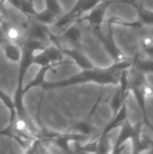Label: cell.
Instances as JSON below:
<instances>
[{"instance_id": "obj_3", "label": "cell", "mask_w": 153, "mask_h": 154, "mask_svg": "<svg viewBox=\"0 0 153 154\" xmlns=\"http://www.w3.org/2000/svg\"><path fill=\"white\" fill-rule=\"evenodd\" d=\"M93 31H94L95 35L101 42L104 48L110 54V56L112 57V59L114 60L115 62H120V61L124 60L122 52L120 51V50L118 49V47L116 46V44H115V42L114 41L113 32H112V25L108 24V33L106 35H105L102 32L101 27L94 28Z\"/></svg>"}, {"instance_id": "obj_17", "label": "cell", "mask_w": 153, "mask_h": 154, "mask_svg": "<svg viewBox=\"0 0 153 154\" xmlns=\"http://www.w3.org/2000/svg\"><path fill=\"white\" fill-rule=\"evenodd\" d=\"M4 22V19H3V14H0V23H2Z\"/></svg>"}, {"instance_id": "obj_8", "label": "cell", "mask_w": 153, "mask_h": 154, "mask_svg": "<svg viewBox=\"0 0 153 154\" xmlns=\"http://www.w3.org/2000/svg\"><path fill=\"white\" fill-rule=\"evenodd\" d=\"M3 26H4V30H5V38L7 41L21 44V42L24 40V38H25L24 31H23L20 27H18L16 25H13V24L5 25L4 22H3Z\"/></svg>"}, {"instance_id": "obj_4", "label": "cell", "mask_w": 153, "mask_h": 154, "mask_svg": "<svg viewBox=\"0 0 153 154\" xmlns=\"http://www.w3.org/2000/svg\"><path fill=\"white\" fill-rule=\"evenodd\" d=\"M30 19L24 24V36L25 38L36 39L42 41L46 43H49V26L42 24L37 21H35L32 17H29Z\"/></svg>"}, {"instance_id": "obj_9", "label": "cell", "mask_w": 153, "mask_h": 154, "mask_svg": "<svg viewBox=\"0 0 153 154\" xmlns=\"http://www.w3.org/2000/svg\"><path fill=\"white\" fill-rule=\"evenodd\" d=\"M62 37L71 44L78 45L81 42L82 32L75 23H72L62 30Z\"/></svg>"}, {"instance_id": "obj_11", "label": "cell", "mask_w": 153, "mask_h": 154, "mask_svg": "<svg viewBox=\"0 0 153 154\" xmlns=\"http://www.w3.org/2000/svg\"><path fill=\"white\" fill-rule=\"evenodd\" d=\"M35 21L42 23V24H45L47 26H51L53 24V23L58 19V17L56 15H54L51 12H50L49 10L45 9L41 12H38L33 15L32 16Z\"/></svg>"}, {"instance_id": "obj_15", "label": "cell", "mask_w": 153, "mask_h": 154, "mask_svg": "<svg viewBox=\"0 0 153 154\" xmlns=\"http://www.w3.org/2000/svg\"><path fill=\"white\" fill-rule=\"evenodd\" d=\"M46 8L50 12H51L57 17H60L62 14V7L59 2V0H45Z\"/></svg>"}, {"instance_id": "obj_12", "label": "cell", "mask_w": 153, "mask_h": 154, "mask_svg": "<svg viewBox=\"0 0 153 154\" xmlns=\"http://www.w3.org/2000/svg\"><path fill=\"white\" fill-rule=\"evenodd\" d=\"M34 3V0H20L17 9L20 10L26 16L32 17L37 13Z\"/></svg>"}, {"instance_id": "obj_16", "label": "cell", "mask_w": 153, "mask_h": 154, "mask_svg": "<svg viewBox=\"0 0 153 154\" xmlns=\"http://www.w3.org/2000/svg\"><path fill=\"white\" fill-rule=\"evenodd\" d=\"M6 40L5 38V30H4V26H3V23H0V44L5 42Z\"/></svg>"}, {"instance_id": "obj_7", "label": "cell", "mask_w": 153, "mask_h": 154, "mask_svg": "<svg viewBox=\"0 0 153 154\" xmlns=\"http://www.w3.org/2000/svg\"><path fill=\"white\" fill-rule=\"evenodd\" d=\"M59 65L58 64H51V65H49V66H44V67H41L39 71L36 73L35 77L25 86L23 87V93L26 94L29 90L32 89L33 88H36V87H41L45 82V78H46V75L47 73L54 69L55 67H58Z\"/></svg>"}, {"instance_id": "obj_13", "label": "cell", "mask_w": 153, "mask_h": 154, "mask_svg": "<svg viewBox=\"0 0 153 154\" xmlns=\"http://www.w3.org/2000/svg\"><path fill=\"white\" fill-rule=\"evenodd\" d=\"M0 100L5 106V107L9 109V111H10V120H13L16 116V111H15V107H14L13 98H11L5 92H4L2 89H0Z\"/></svg>"}, {"instance_id": "obj_6", "label": "cell", "mask_w": 153, "mask_h": 154, "mask_svg": "<svg viewBox=\"0 0 153 154\" xmlns=\"http://www.w3.org/2000/svg\"><path fill=\"white\" fill-rule=\"evenodd\" d=\"M3 48L5 58L11 62L19 63L23 54V48L20 43L5 40L0 44Z\"/></svg>"}, {"instance_id": "obj_14", "label": "cell", "mask_w": 153, "mask_h": 154, "mask_svg": "<svg viewBox=\"0 0 153 154\" xmlns=\"http://www.w3.org/2000/svg\"><path fill=\"white\" fill-rule=\"evenodd\" d=\"M52 63L50 62L48 58L46 57L45 53L43 52V50L36 51L33 55L32 58V65H36L38 67H44V66H49L51 65ZM60 66V65H59Z\"/></svg>"}, {"instance_id": "obj_10", "label": "cell", "mask_w": 153, "mask_h": 154, "mask_svg": "<svg viewBox=\"0 0 153 154\" xmlns=\"http://www.w3.org/2000/svg\"><path fill=\"white\" fill-rule=\"evenodd\" d=\"M69 131H72V132H75V133H78L87 138L90 139L91 135L93 134H95V127L92 125L91 122H90V118H88L87 120H85V121H81V122H78L75 125H73L70 128H69Z\"/></svg>"}, {"instance_id": "obj_5", "label": "cell", "mask_w": 153, "mask_h": 154, "mask_svg": "<svg viewBox=\"0 0 153 154\" xmlns=\"http://www.w3.org/2000/svg\"><path fill=\"white\" fill-rule=\"evenodd\" d=\"M60 49L64 55L69 57L72 60V62L75 63L78 67H79L81 69H88L94 68V64L91 62V60L81 51H79L78 49H67L64 48L60 44Z\"/></svg>"}, {"instance_id": "obj_1", "label": "cell", "mask_w": 153, "mask_h": 154, "mask_svg": "<svg viewBox=\"0 0 153 154\" xmlns=\"http://www.w3.org/2000/svg\"><path fill=\"white\" fill-rule=\"evenodd\" d=\"M130 66L129 62L123 60L120 62H115V64L109 68H92L88 69H82L81 72L70 77L69 79L56 81V82H45L41 88L44 90L55 89L67 88L69 86H75L87 82H94L100 85H109V84H117L119 83L121 74L123 70L126 69Z\"/></svg>"}, {"instance_id": "obj_2", "label": "cell", "mask_w": 153, "mask_h": 154, "mask_svg": "<svg viewBox=\"0 0 153 154\" xmlns=\"http://www.w3.org/2000/svg\"><path fill=\"white\" fill-rule=\"evenodd\" d=\"M115 1H101L98 5H96L94 8H92L90 11L83 14L81 17L78 18L76 21L77 23H82L87 22L88 24L92 26V28H99L101 27V24L106 22L105 16L106 13V9L108 6L114 3Z\"/></svg>"}]
</instances>
